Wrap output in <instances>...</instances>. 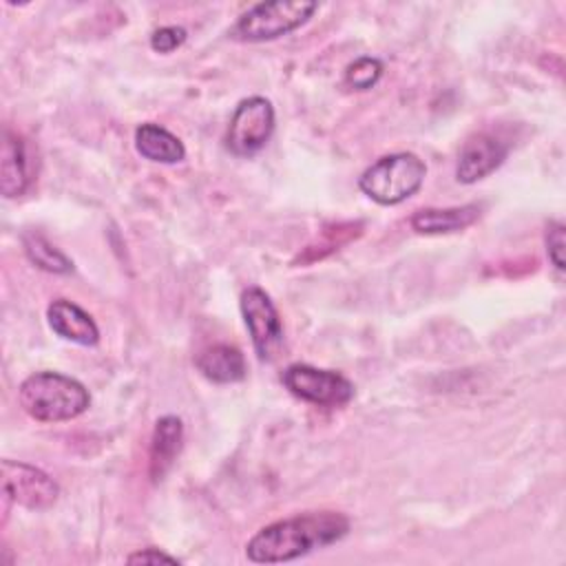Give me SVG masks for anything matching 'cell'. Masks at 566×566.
<instances>
[{"label":"cell","instance_id":"obj_5","mask_svg":"<svg viewBox=\"0 0 566 566\" xmlns=\"http://www.w3.org/2000/svg\"><path fill=\"white\" fill-rule=\"evenodd\" d=\"M274 106L270 99L261 95L245 97L237 104L228 133H226V146L237 157H250L259 153L274 133Z\"/></svg>","mask_w":566,"mask_h":566},{"label":"cell","instance_id":"obj_7","mask_svg":"<svg viewBox=\"0 0 566 566\" xmlns=\"http://www.w3.org/2000/svg\"><path fill=\"white\" fill-rule=\"evenodd\" d=\"M281 380L292 396L318 407H340L354 398L352 380L332 369L294 363L283 371Z\"/></svg>","mask_w":566,"mask_h":566},{"label":"cell","instance_id":"obj_13","mask_svg":"<svg viewBox=\"0 0 566 566\" xmlns=\"http://www.w3.org/2000/svg\"><path fill=\"white\" fill-rule=\"evenodd\" d=\"M195 365L208 380L217 385L239 382L248 374V365L241 349L228 343H214L201 349L195 358Z\"/></svg>","mask_w":566,"mask_h":566},{"label":"cell","instance_id":"obj_9","mask_svg":"<svg viewBox=\"0 0 566 566\" xmlns=\"http://www.w3.org/2000/svg\"><path fill=\"white\" fill-rule=\"evenodd\" d=\"M509 155V144L493 133H478L469 137L458 155L455 179L460 184H475L502 166Z\"/></svg>","mask_w":566,"mask_h":566},{"label":"cell","instance_id":"obj_11","mask_svg":"<svg viewBox=\"0 0 566 566\" xmlns=\"http://www.w3.org/2000/svg\"><path fill=\"white\" fill-rule=\"evenodd\" d=\"M482 208L478 203H464L453 208H422L409 219V226L418 234H451L473 226L480 219Z\"/></svg>","mask_w":566,"mask_h":566},{"label":"cell","instance_id":"obj_3","mask_svg":"<svg viewBox=\"0 0 566 566\" xmlns=\"http://www.w3.org/2000/svg\"><path fill=\"white\" fill-rule=\"evenodd\" d=\"M427 177V164L413 153H391L376 159L358 177V188L378 206H398L413 197Z\"/></svg>","mask_w":566,"mask_h":566},{"label":"cell","instance_id":"obj_8","mask_svg":"<svg viewBox=\"0 0 566 566\" xmlns=\"http://www.w3.org/2000/svg\"><path fill=\"white\" fill-rule=\"evenodd\" d=\"M239 305L259 360L276 358L283 345V325L270 294L256 285L245 287Z\"/></svg>","mask_w":566,"mask_h":566},{"label":"cell","instance_id":"obj_6","mask_svg":"<svg viewBox=\"0 0 566 566\" xmlns=\"http://www.w3.org/2000/svg\"><path fill=\"white\" fill-rule=\"evenodd\" d=\"M60 495L57 482L38 467L15 460H2V513L7 517L9 504L15 502L29 511H44L55 504Z\"/></svg>","mask_w":566,"mask_h":566},{"label":"cell","instance_id":"obj_4","mask_svg":"<svg viewBox=\"0 0 566 566\" xmlns=\"http://www.w3.org/2000/svg\"><path fill=\"white\" fill-rule=\"evenodd\" d=\"M318 4L305 0H276L250 7L232 27L230 35L241 42H268L303 27Z\"/></svg>","mask_w":566,"mask_h":566},{"label":"cell","instance_id":"obj_15","mask_svg":"<svg viewBox=\"0 0 566 566\" xmlns=\"http://www.w3.org/2000/svg\"><path fill=\"white\" fill-rule=\"evenodd\" d=\"M135 148L144 159L155 164H179L186 157L181 139L155 122L135 128Z\"/></svg>","mask_w":566,"mask_h":566},{"label":"cell","instance_id":"obj_14","mask_svg":"<svg viewBox=\"0 0 566 566\" xmlns=\"http://www.w3.org/2000/svg\"><path fill=\"white\" fill-rule=\"evenodd\" d=\"M184 444V422L177 416H164L155 422L150 438V478L159 482L175 464Z\"/></svg>","mask_w":566,"mask_h":566},{"label":"cell","instance_id":"obj_10","mask_svg":"<svg viewBox=\"0 0 566 566\" xmlns=\"http://www.w3.org/2000/svg\"><path fill=\"white\" fill-rule=\"evenodd\" d=\"M46 318L51 329L71 343L88 347L99 340V327L93 316L69 298H55L46 307Z\"/></svg>","mask_w":566,"mask_h":566},{"label":"cell","instance_id":"obj_20","mask_svg":"<svg viewBox=\"0 0 566 566\" xmlns=\"http://www.w3.org/2000/svg\"><path fill=\"white\" fill-rule=\"evenodd\" d=\"M128 564H159V562H166V564H179L177 557L159 551V548H144V551H137V553H130L126 557Z\"/></svg>","mask_w":566,"mask_h":566},{"label":"cell","instance_id":"obj_1","mask_svg":"<svg viewBox=\"0 0 566 566\" xmlns=\"http://www.w3.org/2000/svg\"><path fill=\"white\" fill-rule=\"evenodd\" d=\"M349 533V520L336 511H310L263 526L245 544L254 564H279L298 559L314 548L329 546Z\"/></svg>","mask_w":566,"mask_h":566},{"label":"cell","instance_id":"obj_12","mask_svg":"<svg viewBox=\"0 0 566 566\" xmlns=\"http://www.w3.org/2000/svg\"><path fill=\"white\" fill-rule=\"evenodd\" d=\"M31 184V170L27 159V146L18 133L4 130L0 150V192L11 199L24 195Z\"/></svg>","mask_w":566,"mask_h":566},{"label":"cell","instance_id":"obj_16","mask_svg":"<svg viewBox=\"0 0 566 566\" xmlns=\"http://www.w3.org/2000/svg\"><path fill=\"white\" fill-rule=\"evenodd\" d=\"M22 248L27 259L51 274H69L73 270V261L60 252L46 237H42L40 232H24L22 234Z\"/></svg>","mask_w":566,"mask_h":566},{"label":"cell","instance_id":"obj_18","mask_svg":"<svg viewBox=\"0 0 566 566\" xmlns=\"http://www.w3.org/2000/svg\"><path fill=\"white\" fill-rule=\"evenodd\" d=\"M186 42V29L181 27H159L150 35V49L155 53H172Z\"/></svg>","mask_w":566,"mask_h":566},{"label":"cell","instance_id":"obj_2","mask_svg":"<svg viewBox=\"0 0 566 566\" xmlns=\"http://www.w3.org/2000/svg\"><path fill=\"white\" fill-rule=\"evenodd\" d=\"M18 400L38 422H64L88 409L91 394L71 376L60 371H35L22 380Z\"/></svg>","mask_w":566,"mask_h":566},{"label":"cell","instance_id":"obj_19","mask_svg":"<svg viewBox=\"0 0 566 566\" xmlns=\"http://www.w3.org/2000/svg\"><path fill=\"white\" fill-rule=\"evenodd\" d=\"M546 250L548 259L557 270H564V223L551 221L546 226Z\"/></svg>","mask_w":566,"mask_h":566},{"label":"cell","instance_id":"obj_17","mask_svg":"<svg viewBox=\"0 0 566 566\" xmlns=\"http://www.w3.org/2000/svg\"><path fill=\"white\" fill-rule=\"evenodd\" d=\"M382 71L385 66L378 57L363 55L345 69V84L354 91H369L371 86L378 84V80L382 77Z\"/></svg>","mask_w":566,"mask_h":566}]
</instances>
